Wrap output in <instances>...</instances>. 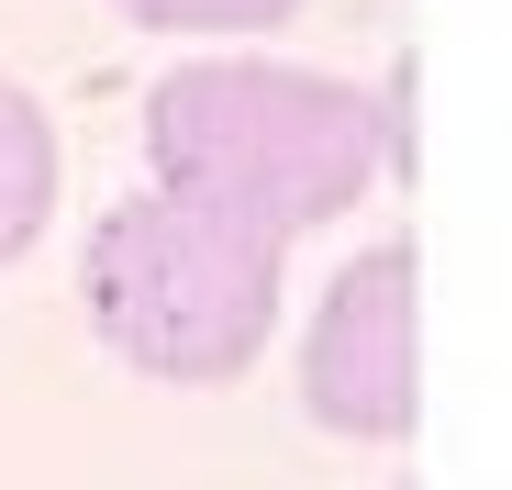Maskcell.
I'll return each instance as SVG.
<instances>
[{"label": "cell", "mask_w": 512, "mask_h": 490, "mask_svg": "<svg viewBox=\"0 0 512 490\" xmlns=\"http://www.w3.org/2000/svg\"><path fill=\"white\" fill-rule=\"evenodd\" d=\"M145 168H156V190L212 201V212L290 245L368 190L379 112L346 78H312V67L201 56V67H167L145 90Z\"/></svg>", "instance_id": "cell-1"}, {"label": "cell", "mask_w": 512, "mask_h": 490, "mask_svg": "<svg viewBox=\"0 0 512 490\" xmlns=\"http://www.w3.org/2000/svg\"><path fill=\"white\" fill-rule=\"evenodd\" d=\"M90 323L101 346L145 379H245L256 346L279 335V234H256L212 201L145 190L90 223Z\"/></svg>", "instance_id": "cell-2"}, {"label": "cell", "mask_w": 512, "mask_h": 490, "mask_svg": "<svg viewBox=\"0 0 512 490\" xmlns=\"http://www.w3.org/2000/svg\"><path fill=\"white\" fill-rule=\"evenodd\" d=\"M301 401L323 435L390 446L423 413V268L412 245H368V257L323 290L312 335H301Z\"/></svg>", "instance_id": "cell-3"}, {"label": "cell", "mask_w": 512, "mask_h": 490, "mask_svg": "<svg viewBox=\"0 0 512 490\" xmlns=\"http://www.w3.org/2000/svg\"><path fill=\"white\" fill-rule=\"evenodd\" d=\"M45 212H56V123L34 90L0 78V268L45 234Z\"/></svg>", "instance_id": "cell-4"}, {"label": "cell", "mask_w": 512, "mask_h": 490, "mask_svg": "<svg viewBox=\"0 0 512 490\" xmlns=\"http://www.w3.org/2000/svg\"><path fill=\"white\" fill-rule=\"evenodd\" d=\"M290 12L301 0H123V23H156V34H256Z\"/></svg>", "instance_id": "cell-5"}]
</instances>
